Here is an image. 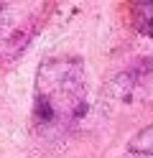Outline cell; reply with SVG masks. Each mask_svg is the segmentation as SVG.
<instances>
[{
  "label": "cell",
  "mask_w": 153,
  "mask_h": 158,
  "mask_svg": "<svg viewBox=\"0 0 153 158\" xmlns=\"http://www.w3.org/2000/svg\"><path fill=\"white\" fill-rule=\"evenodd\" d=\"M133 21L135 28L146 36H153V3H135L133 5Z\"/></svg>",
  "instance_id": "obj_2"
},
{
  "label": "cell",
  "mask_w": 153,
  "mask_h": 158,
  "mask_svg": "<svg viewBox=\"0 0 153 158\" xmlns=\"http://www.w3.org/2000/svg\"><path fill=\"white\" fill-rule=\"evenodd\" d=\"M138 158H146V156H138Z\"/></svg>",
  "instance_id": "obj_3"
},
{
  "label": "cell",
  "mask_w": 153,
  "mask_h": 158,
  "mask_svg": "<svg viewBox=\"0 0 153 158\" xmlns=\"http://www.w3.org/2000/svg\"><path fill=\"white\" fill-rule=\"evenodd\" d=\"M87 74L79 56L61 54L38 64L33 79V127L41 135H64L87 112Z\"/></svg>",
  "instance_id": "obj_1"
}]
</instances>
